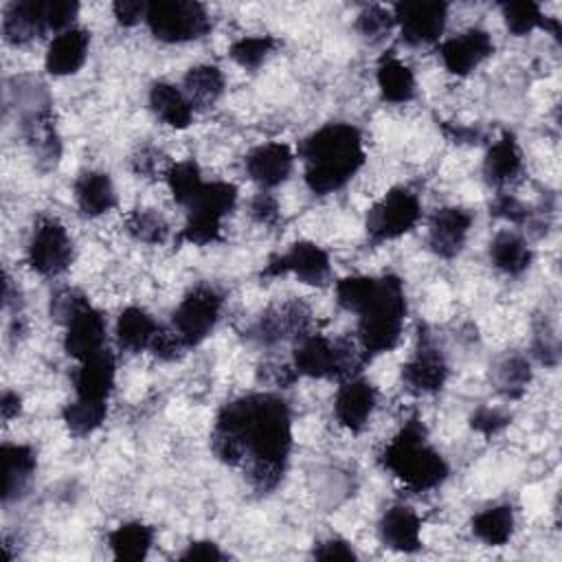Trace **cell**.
Returning a JSON list of instances; mask_svg holds the SVG:
<instances>
[{
	"label": "cell",
	"mask_w": 562,
	"mask_h": 562,
	"mask_svg": "<svg viewBox=\"0 0 562 562\" xmlns=\"http://www.w3.org/2000/svg\"><path fill=\"white\" fill-rule=\"evenodd\" d=\"M211 448L222 463L241 468L252 490H274L292 452L288 404L272 393H250L224 404L211 432Z\"/></svg>",
	"instance_id": "obj_1"
},
{
	"label": "cell",
	"mask_w": 562,
	"mask_h": 562,
	"mask_svg": "<svg viewBox=\"0 0 562 562\" xmlns=\"http://www.w3.org/2000/svg\"><path fill=\"white\" fill-rule=\"evenodd\" d=\"M299 156L310 191L327 195L342 189L364 165L362 136L349 123H327L301 143Z\"/></svg>",
	"instance_id": "obj_2"
},
{
	"label": "cell",
	"mask_w": 562,
	"mask_h": 562,
	"mask_svg": "<svg viewBox=\"0 0 562 562\" xmlns=\"http://www.w3.org/2000/svg\"><path fill=\"white\" fill-rule=\"evenodd\" d=\"M382 465L413 492H426L443 483L448 476L446 459L428 443L426 428L417 419H408L400 432L384 446Z\"/></svg>",
	"instance_id": "obj_3"
},
{
	"label": "cell",
	"mask_w": 562,
	"mask_h": 562,
	"mask_svg": "<svg viewBox=\"0 0 562 562\" xmlns=\"http://www.w3.org/2000/svg\"><path fill=\"white\" fill-rule=\"evenodd\" d=\"M358 316V347L364 360L386 353L397 347L406 316L404 285L395 274L378 277L371 299L360 307Z\"/></svg>",
	"instance_id": "obj_4"
},
{
	"label": "cell",
	"mask_w": 562,
	"mask_h": 562,
	"mask_svg": "<svg viewBox=\"0 0 562 562\" xmlns=\"http://www.w3.org/2000/svg\"><path fill=\"white\" fill-rule=\"evenodd\" d=\"M360 347L340 338L331 340L323 334H305L294 349V369L299 375L318 380H347L353 378L364 364Z\"/></svg>",
	"instance_id": "obj_5"
},
{
	"label": "cell",
	"mask_w": 562,
	"mask_h": 562,
	"mask_svg": "<svg viewBox=\"0 0 562 562\" xmlns=\"http://www.w3.org/2000/svg\"><path fill=\"white\" fill-rule=\"evenodd\" d=\"M237 204V187L231 182H204L200 193L187 206V222L180 237L195 246L222 239V220Z\"/></svg>",
	"instance_id": "obj_6"
},
{
	"label": "cell",
	"mask_w": 562,
	"mask_h": 562,
	"mask_svg": "<svg viewBox=\"0 0 562 562\" xmlns=\"http://www.w3.org/2000/svg\"><path fill=\"white\" fill-rule=\"evenodd\" d=\"M145 22L151 35L167 44L200 40L211 31V18L200 2L156 0L147 4Z\"/></svg>",
	"instance_id": "obj_7"
},
{
	"label": "cell",
	"mask_w": 562,
	"mask_h": 562,
	"mask_svg": "<svg viewBox=\"0 0 562 562\" xmlns=\"http://www.w3.org/2000/svg\"><path fill=\"white\" fill-rule=\"evenodd\" d=\"M419 217L422 202L417 193H413L406 187H393L369 209L364 222L367 237L373 244L397 239L413 231Z\"/></svg>",
	"instance_id": "obj_8"
},
{
	"label": "cell",
	"mask_w": 562,
	"mask_h": 562,
	"mask_svg": "<svg viewBox=\"0 0 562 562\" xmlns=\"http://www.w3.org/2000/svg\"><path fill=\"white\" fill-rule=\"evenodd\" d=\"M222 310V296L211 285L193 288L173 310V331L180 336L184 347L200 345L215 327Z\"/></svg>",
	"instance_id": "obj_9"
},
{
	"label": "cell",
	"mask_w": 562,
	"mask_h": 562,
	"mask_svg": "<svg viewBox=\"0 0 562 562\" xmlns=\"http://www.w3.org/2000/svg\"><path fill=\"white\" fill-rule=\"evenodd\" d=\"M26 259L37 274L57 277L72 261V239L57 220H42L31 235Z\"/></svg>",
	"instance_id": "obj_10"
},
{
	"label": "cell",
	"mask_w": 562,
	"mask_h": 562,
	"mask_svg": "<svg viewBox=\"0 0 562 562\" xmlns=\"http://www.w3.org/2000/svg\"><path fill=\"white\" fill-rule=\"evenodd\" d=\"M263 277L294 274L301 283L323 285L329 281L331 263L327 250L314 241H294L285 252L272 257L261 272Z\"/></svg>",
	"instance_id": "obj_11"
},
{
	"label": "cell",
	"mask_w": 562,
	"mask_h": 562,
	"mask_svg": "<svg viewBox=\"0 0 562 562\" xmlns=\"http://www.w3.org/2000/svg\"><path fill=\"white\" fill-rule=\"evenodd\" d=\"M448 378V364L441 349L435 345L430 334H422L411 358L402 367V382L411 393L430 395L443 389Z\"/></svg>",
	"instance_id": "obj_12"
},
{
	"label": "cell",
	"mask_w": 562,
	"mask_h": 562,
	"mask_svg": "<svg viewBox=\"0 0 562 562\" xmlns=\"http://www.w3.org/2000/svg\"><path fill=\"white\" fill-rule=\"evenodd\" d=\"M393 18L408 46H426L441 37L448 7L443 2H400L393 7Z\"/></svg>",
	"instance_id": "obj_13"
},
{
	"label": "cell",
	"mask_w": 562,
	"mask_h": 562,
	"mask_svg": "<svg viewBox=\"0 0 562 562\" xmlns=\"http://www.w3.org/2000/svg\"><path fill=\"white\" fill-rule=\"evenodd\" d=\"M494 53L492 37L481 29H468L439 46V57L450 75L465 77Z\"/></svg>",
	"instance_id": "obj_14"
},
{
	"label": "cell",
	"mask_w": 562,
	"mask_h": 562,
	"mask_svg": "<svg viewBox=\"0 0 562 562\" xmlns=\"http://www.w3.org/2000/svg\"><path fill=\"white\" fill-rule=\"evenodd\" d=\"M472 213L461 206L437 209L428 226V246L441 259L457 257L470 235Z\"/></svg>",
	"instance_id": "obj_15"
},
{
	"label": "cell",
	"mask_w": 562,
	"mask_h": 562,
	"mask_svg": "<svg viewBox=\"0 0 562 562\" xmlns=\"http://www.w3.org/2000/svg\"><path fill=\"white\" fill-rule=\"evenodd\" d=\"M375 386L364 378H347L342 380L336 400H334V415L351 432H360L367 422L371 419V413L375 408Z\"/></svg>",
	"instance_id": "obj_16"
},
{
	"label": "cell",
	"mask_w": 562,
	"mask_h": 562,
	"mask_svg": "<svg viewBox=\"0 0 562 562\" xmlns=\"http://www.w3.org/2000/svg\"><path fill=\"white\" fill-rule=\"evenodd\" d=\"M64 349L70 358L83 360L101 349H105V318L90 303L75 312L66 323Z\"/></svg>",
	"instance_id": "obj_17"
},
{
	"label": "cell",
	"mask_w": 562,
	"mask_h": 562,
	"mask_svg": "<svg viewBox=\"0 0 562 562\" xmlns=\"http://www.w3.org/2000/svg\"><path fill=\"white\" fill-rule=\"evenodd\" d=\"M114 373H116V362L112 351L108 349H101L79 360V367L72 375L75 397L86 402L108 404V397L114 389Z\"/></svg>",
	"instance_id": "obj_18"
},
{
	"label": "cell",
	"mask_w": 562,
	"mask_h": 562,
	"mask_svg": "<svg viewBox=\"0 0 562 562\" xmlns=\"http://www.w3.org/2000/svg\"><path fill=\"white\" fill-rule=\"evenodd\" d=\"M294 167V154L285 143H263L248 151L246 171L261 189H274L285 182Z\"/></svg>",
	"instance_id": "obj_19"
},
{
	"label": "cell",
	"mask_w": 562,
	"mask_h": 562,
	"mask_svg": "<svg viewBox=\"0 0 562 562\" xmlns=\"http://www.w3.org/2000/svg\"><path fill=\"white\" fill-rule=\"evenodd\" d=\"M22 134L37 162L53 167L59 160V136L55 132L48 103H35L22 110Z\"/></svg>",
	"instance_id": "obj_20"
},
{
	"label": "cell",
	"mask_w": 562,
	"mask_h": 562,
	"mask_svg": "<svg viewBox=\"0 0 562 562\" xmlns=\"http://www.w3.org/2000/svg\"><path fill=\"white\" fill-rule=\"evenodd\" d=\"M307 323L310 310L301 301H292L266 312L252 327V336L261 345H274L290 336L299 340L301 336L307 334Z\"/></svg>",
	"instance_id": "obj_21"
},
{
	"label": "cell",
	"mask_w": 562,
	"mask_h": 562,
	"mask_svg": "<svg viewBox=\"0 0 562 562\" xmlns=\"http://www.w3.org/2000/svg\"><path fill=\"white\" fill-rule=\"evenodd\" d=\"M48 33L46 0H18L7 4L2 18V35L9 44L22 46Z\"/></svg>",
	"instance_id": "obj_22"
},
{
	"label": "cell",
	"mask_w": 562,
	"mask_h": 562,
	"mask_svg": "<svg viewBox=\"0 0 562 562\" xmlns=\"http://www.w3.org/2000/svg\"><path fill=\"white\" fill-rule=\"evenodd\" d=\"M378 536L384 547L400 553H415L422 549V520L415 509L406 505L389 507L380 522Z\"/></svg>",
	"instance_id": "obj_23"
},
{
	"label": "cell",
	"mask_w": 562,
	"mask_h": 562,
	"mask_svg": "<svg viewBox=\"0 0 562 562\" xmlns=\"http://www.w3.org/2000/svg\"><path fill=\"white\" fill-rule=\"evenodd\" d=\"M88 48H90V33L72 26L53 37V42L46 48L44 66L55 77L75 75L83 66L88 57Z\"/></svg>",
	"instance_id": "obj_24"
},
{
	"label": "cell",
	"mask_w": 562,
	"mask_h": 562,
	"mask_svg": "<svg viewBox=\"0 0 562 562\" xmlns=\"http://www.w3.org/2000/svg\"><path fill=\"white\" fill-rule=\"evenodd\" d=\"M2 501L11 503L20 498L37 468V459L31 446L4 443L2 450Z\"/></svg>",
	"instance_id": "obj_25"
},
{
	"label": "cell",
	"mask_w": 562,
	"mask_h": 562,
	"mask_svg": "<svg viewBox=\"0 0 562 562\" xmlns=\"http://www.w3.org/2000/svg\"><path fill=\"white\" fill-rule=\"evenodd\" d=\"M522 173V151L512 132H503L483 158V176L494 187H505Z\"/></svg>",
	"instance_id": "obj_26"
},
{
	"label": "cell",
	"mask_w": 562,
	"mask_h": 562,
	"mask_svg": "<svg viewBox=\"0 0 562 562\" xmlns=\"http://www.w3.org/2000/svg\"><path fill=\"white\" fill-rule=\"evenodd\" d=\"M75 200L83 215L99 217L114 209L116 191L105 171L88 169L79 173L75 180Z\"/></svg>",
	"instance_id": "obj_27"
},
{
	"label": "cell",
	"mask_w": 562,
	"mask_h": 562,
	"mask_svg": "<svg viewBox=\"0 0 562 562\" xmlns=\"http://www.w3.org/2000/svg\"><path fill=\"white\" fill-rule=\"evenodd\" d=\"M149 108L169 127L184 130L193 119V105L180 88L167 81H156L149 88Z\"/></svg>",
	"instance_id": "obj_28"
},
{
	"label": "cell",
	"mask_w": 562,
	"mask_h": 562,
	"mask_svg": "<svg viewBox=\"0 0 562 562\" xmlns=\"http://www.w3.org/2000/svg\"><path fill=\"white\" fill-rule=\"evenodd\" d=\"M490 261L503 274L518 277L531 263V248L518 233L501 231L490 241Z\"/></svg>",
	"instance_id": "obj_29"
},
{
	"label": "cell",
	"mask_w": 562,
	"mask_h": 562,
	"mask_svg": "<svg viewBox=\"0 0 562 562\" xmlns=\"http://www.w3.org/2000/svg\"><path fill=\"white\" fill-rule=\"evenodd\" d=\"M160 325L140 307H127L116 321V340L127 351L151 349Z\"/></svg>",
	"instance_id": "obj_30"
},
{
	"label": "cell",
	"mask_w": 562,
	"mask_h": 562,
	"mask_svg": "<svg viewBox=\"0 0 562 562\" xmlns=\"http://www.w3.org/2000/svg\"><path fill=\"white\" fill-rule=\"evenodd\" d=\"M375 81L389 103H406L415 97V75L395 55H384L378 61Z\"/></svg>",
	"instance_id": "obj_31"
},
{
	"label": "cell",
	"mask_w": 562,
	"mask_h": 562,
	"mask_svg": "<svg viewBox=\"0 0 562 562\" xmlns=\"http://www.w3.org/2000/svg\"><path fill=\"white\" fill-rule=\"evenodd\" d=\"M108 544L116 560L138 562L147 558L154 544V529L140 520H130L110 531Z\"/></svg>",
	"instance_id": "obj_32"
},
{
	"label": "cell",
	"mask_w": 562,
	"mask_h": 562,
	"mask_svg": "<svg viewBox=\"0 0 562 562\" xmlns=\"http://www.w3.org/2000/svg\"><path fill=\"white\" fill-rule=\"evenodd\" d=\"M182 92L193 110L211 108L224 92V75L217 66L211 64L193 66L182 79Z\"/></svg>",
	"instance_id": "obj_33"
},
{
	"label": "cell",
	"mask_w": 562,
	"mask_h": 562,
	"mask_svg": "<svg viewBox=\"0 0 562 562\" xmlns=\"http://www.w3.org/2000/svg\"><path fill=\"white\" fill-rule=\"evenodd\" d=\"M514 525L512 505H492L472 518V533L490 547H501L512 538Z\"/></svg>",
	"instance_id": "obj_34"
},
{
	"label": "cell",
	"mask_w": 562,
	"mask_h": 562,
	"mask_svg": "<svg viewBox=\"0 0 562 562\" xmlns=\"http://www.w3.org/2000/svg\"><path fill=\"white\" fill-rule=\"evenodd\" d=\"M501 11H503L507 31L514 33L516 37H522V35L531 33L533 29H549L553 33V37H560L558 20L542 15V11L536 2H505L501 7Z\"/></svg>",
	"instance_id": "obj_35"
},
{
	"label": "cell",
	"mask_w": 562,
	"mask_h": 562,
	"mask_svg": "<svg viewBox=\"0 0 562 562\" xmlns=\"http://www.w3.org/2000/svg\"><path fill=\"white\" fill-rule=\"evenodd\" d=\"M492 378H494V384L496 389L507 395V397H518L529 380H531V367H529V360L518 356V353H512V356H505L501 358L494 369H492Z\"/></svg>",
	"instance_id": "obj_36"
},
{
	"label": "cell",
	"mask_w": 562,
	"mask_h": 562,
	"mask_svg": "<svg viewBox=\"0 0 562 562\" xmlns=\"http://www.w3.org/2000/svg\"><path fill=\"white\" fill-rule=\"evenodd\" d=\"M167 187L173 195V200L178 204H182L184 209L191 204V200L200 193V189L204 187V180H202V171L200 167L193 162V160H180V162H173L167 173Z\"/></svg>",
	"instance_id": "obj_37"
},
{
	"label": "cell",
	"mask_w": 562,
	"mask_h": 562,
	"mask_svg": "<svg viewBox=\"0 0 562 562\" xmlns=\"http://www.w3.org/2000/svg\"><path fill=\"white\" fill-rule=\"evenodd\" d=\"M105 413H108V404L86 402V400H77L75 397V402L64 406L61 419H64L66 428L72 435L83 437V435H90L92 430H97L103 424Z\"/></svg>",
	"instance_id": "obj_38"
},
{
	"label": "cell",
	"mask_w": 562,
	"mask_h": 562,
	"mask_svg": "<svg viewBox=\"0 0 562 562\" xmlns=\"http://www.w3.org/2000/svg\"><path fill=\"white\" fill-rule=\"evenodd\" d=\"M277 46L279 42L272 35H248L233 42L228 48V55L241 68L252 70V68H259L277 50Z\"/></svg>",
	"instance_id": "obj_39"
},
{
	"label": "cell",
	"mask_w": 562,
	"mask_h": 562,
	"mask_svg": "<svg viewBox=\"0 0 562 562\" xmlns=\"http://www.w3.org/2000/svg\"><path fill=\"white\" fill-rule=\"evenodd\" d=\"M125 231L143 244H162L167 239L169 226L165 217L154 209H136L125 217Z\"/></svg>",
	"instance_id": "obj_40"
},
{
	"label": "cell",
	"mask_w": 562,
	"mask_h": 562,
	"mask_svg": "<svg viewBox=\"0 0 562 562\" xmlns=\"http://www.w3.org/2000/svg\"><path fill=\"white\" fill-rule=\"evenodd\" d=\"M395 26V18H393V11L384 9V7H378V4H371V7H364L356 20V29L358 33L369 40V42H378L382 40L391 29Z\"/></svg>",
	"instance_id": "obj_41"
},
{
	"label": "cell",
	"mask_w": 562,
	"mask_h": 562,
	"mask_svg": "<svg viewBox=\"0 0 562 562\" xmlns=\"http://www.w3.org/2000/svg\"><path fill=\"white\" fill-rule=\"evenodd\" d=\"M79 13V4L72 0H46V24L55 35L72 29Z\"/></svg>",
	"instance_id": "obj_42"
},
{
	"label": "cell",
	"mask_w": 562,
	"mask_h": 562,
	"mask_svg": "<svg viewBox=\"0 0 562 562\" xmlns=\"http://www.w3.org/2000/svg\"><path fill=\"white\" fill-rule=\"evenodd\" d=\"M83 305H88L86 296L72 288H64L59 290L53 299H50V316L59 323H66L75 312H79Z\"/></svg>",
	"instance_id": "obj_43"
},
{
	"label": "cell",
	"mask_w": 562,
	"mask_h": 562,
	"mask_svg": "<svg viewBox=\"0 0 562 562\" xmlns=\"http://www.w3.org/2000/svg\"><path fill=\"white\" fill-rule=\"evenodd\" d=\"M507 424H509V417H507L503 411L490 408V406L476 408V411L472 413V417H470V426H472L476 432L485 435V437L496 435V432L503 430Z\"/></svg>",
	"instance_id": "obj_44"
},
{
	"label": "cell",
	"mask_w": 562,
	"mask_h": 562,
	"mask_svg": "<svg viewBox=\"0 0 562 562\" xmlns=\"http://www.w3.org/2000/svg\"><path fill=\"white\" fill-rule=\"evenodd\" d=\"M250 215L259 222V224H274L279 220V202L274 195H270L268 191H261L252 198L250 202Z\"/></svg>",
	"instance_id": "obj_45"
},
{
	"label": "cell",
	"mask_w": 562,
	"mask_h": 562,
	"mask_svg": "<svg viewBox=\"0 0 562 562\" xmlns=\"http://www.w3.org/2000/svg\"><path fill=\"white\" fill-rule=\"evenodd\" d=\"M490 209H492L494 215L505 217V220H509L514 224H522L529 217L527 206L522 202H518L514 195H507V193H501Z\"/></svg>",
	"instance_id": "obj_46"
},
{
	"label": "cell",
	"mask_w": 562,
	"mask_h": 562,
	"mask_svg": "<svg viewBox=\"0 0 562 562\" xmlns=\"http://www.w3.org/2000/svg\"><path fill=\"white\" fill-rule=\"evenodd\" d=\"M316 560H356V551L342 538H327L314 547Z\"/></svg>",
	"instance_id": "obj_47"
},
{
	"label": "cell",
	"mask_w": 562,
	"mask_h": 562,
	"mask_svg": "<svg viewBox=\"0 0 562 562\" xmlns=\"http://www.w3.org/2000/svg\"><path fill=\"white\" fill-rule=\"evenodd\" d=\"M112 11L121 26H134L136 22L145 20L147 4L138 2V0H119L112 4Z\"/></svg>",
	"instance_id": "obj_48"
},
{
	"label": "cell",
	"mask_w": 562,
	"mask_h": 562,
	"mask_svg": "<svg viewBox=\"0 0 562 562\" xmlns=\"http://www.w3.org/2000/svg\"><path fill=\"white\" fill-rule=\"evenodd\" d=\"M224 558L226 555L222 553V549L213 540H195V542L187 544V549L180 553V560L213 562V560H224Z\"/></svg>",
	"instance_id": "obj_49"
},
{
	"label": "cell",
	"mask_w": 562,
	"mask_h": 562,
	"mask_svg": "<svg viewBox=\"0 0 562 562\" xmlns=\"http://www.w3.org/2000/svg\"><path fill=\"white\" fill-rule=\"evenodd\" d=\"M22 411V400L18 393L13 391H4L2 397H0V415H2V422H11L13 417H18Z\"/></svg>",
	"instance_id": "obj_50"
},
{
	"label": "cell",
	"mask_w": 562,
	"mask_h": 562,
	"mask_svg": "<svg viewBox=\"0 0 562 562\" xmlns=\"http://www.w3.org/2000/svg\"><path fill=\"white\" fill-rule=\"evenodd\" d=\"M156 151L154 149H140L138 156H134V171L136 173H151L156 169Z\"/></svg>",
	"instance_id": "obj_51"
}]
</instances>
